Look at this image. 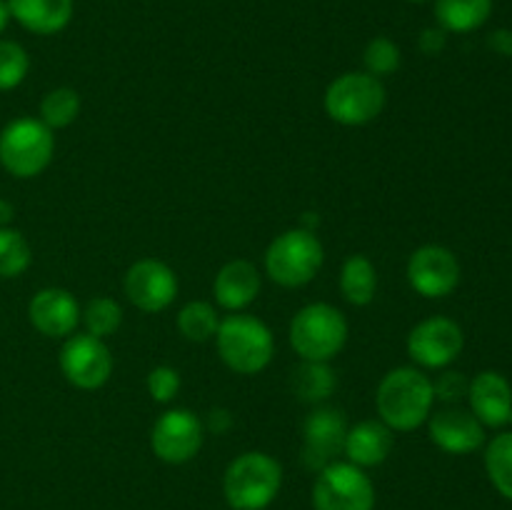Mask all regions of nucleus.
I'll use <instances>...</instances> for the list:
<instances>
[{"label":"nucleus","instance_id":"nucleus-1","mask_svg":"<svg viewBox=\"0 0 512 510\" xmlns=\"http://www.w3.org/2000/svg\"><path fill=\"white\" fill-rule=\"evenodd\" d=\"M435 393L433 380L418 368H395L380 380L375 405L378 415L390 430H408L420 428L433 413Z\"/></svg>","mask_w":512,"mask_h":510},{"label":"nucleus","instance_id":"nucleus-2","mask_svg":"<svg viewBox=\"0 0 512 510\" xmlns=\"http://www.w3.org/2000/svg\"><path fill=\"white\" fill-rule=\"evenodd\" d=\"M215 343L223 363L240 375L260 373L275 355L273 333L255 315L233 313L220 320Z\"/></svg>","mask_w":512,"mask_h":510},{"label":"nucleus","instance_id":"nucleus-3","mask_svg":"<svg viewBox=\"0 0 512 510\" xmlns=\"http://www.w3.org/2000/svg\"><path fill=\"white\" fill-rule=\"evenodd\" d=\"M283 468L268 453H243L228 465L223 478L225 500L233 510H263L280 493Z\"/></svg>","mask_w":512,"mask_h":510},{"label":"nucleus","instance_id":"nucleus-4","mask_svg":"<svg viewBox=\"0 0 512 510\" xmlns=\"http://www.w3.org/2000/svg\"><path fill=\"white\" fill-rule=\"evenodd\" d=\"M55 153L53 130L35 118H15L0 133V165L13 178L28 180L43 173Z\"/></svg>","mask_w":512,"mask_h":510},{"label":"nucleus","instance_id":"nucleus-5","mask_svg":"<svg viewBox=\"0 0 512 510\" xmlns=\"http://www.w3.org/2000/svg\"><path fill=\"white\" fill-rule=\"evenodd\" d=\"M348 340V320L328 303H310L290 323V345L303 360L328 363Z\"/></svg>","mask_w":512,"mask_h":510},{"label":"nucleus","instance_id":"nucleus-6","mask_svg":"<svg viewBox=\"0 0 512 510\" xmlns=\"http://www.w3.org/2000/svg\"><path fill=\"white\" fill-rule=\"evenodd\" d=\"M323 258V245L313 230H285L265 250V270L283 288H300L318 275Z\"/></svg>","mask_w":512,"mask_h":510},{"label":"nucleus","instance_id":"nucleus-7","mask_svg":"<svg viewBox=\"0 0 512 510\" xmlns=\"http://www.w3.org/2000/svg\"><path fill=\"white\" fill-rule=\"evenodd\" d=\"M385 108V85L370 73H345L325 90V113L340 125L373 123Z\"/></svg>","mask_w":512,"mask_h":510},{"label":"nucleus","instance_id":"nucleus-8","mask_svg":"<svg viewBox=\"0 0 512 510\" xmlns=\"http://www.w3.org/2000/svg\"><path fill=\"white\" fill-rule=\"evenodd\" d=\"M315 510H373L375 488L363 468L353 463H330L313 485Z\"/></svg>","mask_w":512,"mask_h":510},{"label":"nucleus","instance_id":"nucleus-9","mask_svg":"<svg viewBox=\"0 0 512 510\" xmlns=\"http://www.w3.org/2000/svg\"><path fill=\"white\" fill-rule=\"evenodd\" d=\"M60 370L75 388H103L113 375V355H110L108 345L95 335H70L60 350Z\"/></svg>","mask_w":512,"mask_h":510},{"label":"nucleus","instance_id":"nucleus-10","mask_svg":"<svg viewBox=\"0 0 512 510\" xmlns=\"http://www.w3.org/2000/svg\"><path fill=\"white\" fill-rule=\"evenodd\" d=\"M203 423L185 408L165 410L150 430V448L163 463L183 465L203 448Z\"/></svg>","mask_w":512,"mask_h":510},{"label":"nucleus","instance_id":"nucleus-11","mask_svg":"<svg viewBox=\"0 0 512 510\" xmlns=\"http://www.w3.org/2000/svg\"><path fill=\"white\" fill-rule=\"evenodd\" d=\"M463 345V328L443 315L423 320L408 335V355L423 368H445L463 353Z\"/></svg>","mask_w":512,"mask_h":510},{"label":"nucleus","instance_id":"nucleus-12","mask_svg":"<svg viewBox=\"0 0 512 510\" xmlns=\"http://www.w3.org/2000/svg\"><path fill=\"white\" fill-rule=\"evenodd\" d=\"M408 283L423 298H445L460 283V263L443 245H423L408 260Z\"/></svg>","mask_w":512,"mask_h":510},{"label":"nucleus","instance_id":"nucleus-13","mask_svg":"<svg viewBox=\"0 0 512 510\" xmlns=\"http://www.w3.org/2000/svg\"><path fill=\"white\" fill-rule=\"evenodd\" d=\"M345 425L343 410L315 408L303 423V465L308 470H323L338 460L345 450Z\"/></svg>","mask_w":512,"mask_h":510},{"label":"nucleus","instance_id":"nucleus-14","mask_svg":"<svg viewBox=\"0 0 512 510\" xmlns=\"http://www.w3.org/2000/svg\"><path fill=\"white\" fill-rule=\"evenodd\" d=\"M125 295L143 313H160L178 295V278L163 260L143 258L125 273Z\"/></svg>","mask_w":512,"mask_h":510},{"label":"nucleus","instance_id":"nucleus-15","mask_svg":"<svg viewBox=\"0 0 512 510\" xmlns=\"http://www.w3.org/2000/svg\"><path fill=\"white\" fill-rule=\"evenodd\" d=\"M430 440L450 455L475 453L485 443V425L470 410L443 408L430 413Z\"/></svg>","mask_w":512,"mask_h":510},{"label":"nucleus","instance_id":"nucleus-16","mask_svg":"<svg viewBox=\"0 0 512 510\" xmlns=\"http://www.w3.org/2000/svg\"><path fill=\"white\" fill-rule=\"evenodd\" d=\"M28 318L48 338H68L80 323V305L68 290L43 288L30 298Z\"/></svg>","mask_w":512,"mask_h":510},{"label":"nucleus","instance_id":"nucleus-17","mask_svg":"<svg viewBox=\"0 0 512 510\" xmlns=\"http://www.w3.org/2000/svg\"><path fill=\"white\" fill-rule=\"evenodd\" d=\"M470 413L485 428H503L510 423L512 413V385L498 370H483L470 380L468 388Z\"/></svg>","mask_w":512,"mask_h":510},{"label":"nucleus","instance_id":"nucleus-18","mask_svg":"<svg viewBox=\"0 0 512 510\" xmlns=\"http://www.w3.org/2000/svg\"><path fill=\"white\" fill-rule=\"evenodd\" d=\"M215 300L220 308L238 313V310L248 308L260 293V273L253 263L248 260H230L220 268L213 283Z\"/></svg>","mask_w":512,"mask_h":510},{"label":"nucleus","instance_id":"nucleus-19","mask_svg":"<svg viewBox=\"0 0 512 510\" xmlns=\"http://www.w3.org/2000/svg\"><path fill=\"white\" fill-rule=\"evenodd\" d=\"M393 450V430L383 420H363V423L348 428L345 435V450L348 463L358 468H373L385 463V458Z\"/></svg>","mask_w":512,"mask_h":510},{"label":"nucleus","instance_id":"nucleus-20","mask_svg":"<svg viewBox=\"0 0 512 510\" xmlns=\"http://www.w3.org/2000/svg\"><path fill=\"white\" fill-rule=\"evenodd\" d=\"M10 18L35 35H55L73 18V0H8Z\"/></svg>","mask_w":512,"mask_h":510},{"label":"nucleus","instance_id":"nucleus-21","mask_svg":"<svg viewBox=\"0 0 512 510\" xmlns=\"http://www.w3.org/2000/svg\"><path fill=\"white\" fill-rule=\"evenodd\" d=\"M493 0H435V18L445 33H473L488 23Z\"/></svg>","mask_w":512,"mask_h":510},{"label":"nucleus","instance_id":"nucleus-22","mask_svg":"<svg viewBox=\"0 0 512 510\" xmlns=\"http://www.w3.org/2000/svg\"><path fill=\"white\" fill-rule=\"evenodd\" d=\"M340 290L350 305H370L378 290V273L370 258L365 255H350L340 270Z\"/></svg>","mask_w":512,"mask_h":510},{"label":"nucleus","instance_id":"nucleus-23","mask_svg":"<svg viewBox=\"0 0 512 510\" xmlns=\"http://www.w3.org/2000/svg\"><path fill=\"white\" fill-rule=\"evenodd\" d=\"M293 393L298 395L303 403H323L330 398L335 390V373L328 363H318V360H303L298 368L293 370Z\"/></svg>","mask_w":512,"mask_h":510},{"label":"nucleus","instance_id":"nucleus-24","mask_svg":"<svg viewBox=\"0 0 512 510\" xmlns=\"http://www.w3.org/2000/svg\"><path fill=\"white\" fill-rule=\"evenodd\" d=\"M485 470L503 498L512 500V433H500L485 448Z\"/></svg>","mask_w":512,"mask_h":510},{"label":"nucleus","instance_id":"nucleus-25","mask_svg":"<svg viewBox=\"0 0 512 510\" xmlns=\"http://www.w3.org/2000/svg\"><path fill=\"white\" fill-rule=\"evenodd\" d=\"M218 325V313L205 300H193V303H188L178 313V328L183 333V338L190 340V343H205V340L215 338Z\"/></svg>","mask_w":512,"mask_h":510},{"label":"nucleus","instance_id":"nucleus-26","mask_svg":"<svg viewBox=\"0 0 512 510\" xmlns=\"http://www.w3.org/2000/svg\"><path fill=\"white\" fill-rule=\"evenodd\" d=\"M30 245L15 228H0V278H18L30 268Z\"/></svg>","mask_w":512,"mask_h":510},{"label":"nucleus","instance_id":"nucleus-27","mask_svg":"<svg viewBox=\"0 0 512 510\" xmlns=\"http://www.w3.org/2000/svg\"><path fill=\"white\" fill-rule=\"evenodd\" d=\"M80 113V98L73 88H55L40 103V120L50 130L68 128Z\"/></svg>","mask_w":512,"mask_h":510},{"label":"nucleus","instance_id":"nucleus-28","mask_svg":"<svg viewBox=\"0 0 512 510\" xmlns=\"http://www.w3.org/2000/svg\"><path fill=\"white\" fill-rule=\"evenodd\" d=\"M80 318H83L85 323V333L103 340L120 328V323H123V310H120V305L115 303L113 298L100 295V298H93L85 305Z\"/></svg>","mask_w":512,"mask_h":510},{"label":"nucleus","instance_id":"nucleus-29","mask_svg":"<svg viewBox=\"0 0 512 510\" xmlns=\"http://www.w3.org/2000/svg\"><path fill=\"white\" fill-rule=\"evenodd\" d=\"M30 70L25 48L15 40H0V90L18 88Z\"/></svg>","mask_w":512,"mask_h":510},{"label":"nucleus","instance_id":"nucleus-30","mask_svg":"<svg viewBox=\"0 0 512 510\" xmlns=\"http://www.w3.org/2000/svg\"><path fill=\"white\" fill-rule=\"evenodd\" d=\"M365 73L375 75V78H385L393 75L400 68V48L390 38H373L363 50Z\"/></svg>","mask_w":512,"mask_h":510},{"label":"nucleus","instance_id":"nucleus-31","mask_svg":"<svg viewBox=\"0 0 512 510\" xmlns=\"http://www.w3.org/2000/svg\"><path fill=\"white\" fill-rule=\"evenodd\" d=\"M180 390L178 370L170 365H158L148 373V393L155 403H170Z\"/></svg>","mask_w":512,"mask_h":510},{"label":"nucleus","instance_id":"nucleus-32","mask_svg":"<svg viewBox=\"0 0 512 510\" xmlns=\"http://www.w3.org/2000/svg\"><path fill=\"white\" fill-rule=\"evenodd\" d=\"M470 380L463 373H455V370H445L438 380L433 383L435 398L445 400V403H460L463 398H468Z\"/></svg>","mask_w":512,"mask_h":510},{"label":"nucleus","instance_id":"nucleus-33","mask_svg":"<svg viewBox=\"0 0 512 510\" xmlns=\"http://www.w3.org/2000/svg\"><path fill=\"white\" fill-rule=\"evenodd\" d=\"M418 43L425 55H438L440 50L445 48V43H448V35H445L443 28H425L423 33H420Z\"/></svg>","mask_w":512,"mask_h":510},{"label":"nucleus","instance_id":"nucleus-34","mask_svg":"<svg viewBox=\"0 0 512 510\" xmlns=\"http://www.w3.org/2000/svg\"><path fill=\"white\" fill-rule=\"evenodd\" d=\"M490 48L495 50L498 55H505V58H512V30L500 28L490 35Z\"/></svg>","mask_w":512,"mask_h":510},{"label":"nucleus","instance_id":"nucleus-35","mask_svg":"<svg viewBox=\"0 0 512 510\" xmlns=\"http://www.w3.org/2000/svg\"><path fill=\"white\" fill-rule=\"evenodd\" d=\"M228 425H230V418L225 410H213V413H210V428H213L215 433H223Z\"/></svg>","mask_w":512,"mask_h":510},{"label":"nucleus","instance_id":"nucleus-36","mask_svg":"<svg viewBox=\"0 0 512 510\" xmlns=\"http://www.w3.org/2000/svg\"><path fill=\"white\" fill-rule=\"evenodd\" d=\"M13 215H15L13 203H8V200L0 198V228H8V223L13 220Z\"/></svg>","mask_w":512,"mask_h":510},{"label":"nucleus","instance_id":"nucleus-37","mask_svg":"<svg viewBox=\"0 0 512 510\" xmlns=\"http://www.w3.org/2000/svg\"><path fill=\"white\" fill-rule=\"evenodd\" d=\"M10 23V8H8V0H0V33L8 28Z\"/></svg>","mask_w":512,"mask_h":510},{"label":"nucleus","instance_id":"nucleus-38","mask_svg":"<svg viewBox=\"0 0 512 510\" xmlns=\"http://www.w3.org/2000/svg\"><path fill=\"white\" fill-rule=\"evenodd\" d=\"M410 3H428V0H410Z\"/></svg>","mask_w":512,"mask_h":510},{"label":"nucleus","instance_id":"nucleus-39","mask_svg":"<svg viewBox=\"0 0 512 510\" xmlns=\"http://www.w3.org/2000/svg\"><path fill=\"white\" fill-rule=\"evenodd\" d=\"M510 423H512V413H510Z\"/></svg>","mask_w":512,"mask_h":510}]
</instances>
